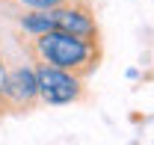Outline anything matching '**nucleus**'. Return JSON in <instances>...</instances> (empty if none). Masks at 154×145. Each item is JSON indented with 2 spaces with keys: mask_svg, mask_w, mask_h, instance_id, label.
Returning a JSON list of instances; mask_svg holds the SVG:
<instances>
[{
  "mask_svg": "<svg viewBox=\"0 0 154 145\" xmlns=\"http://www.w3.org/2000/svg\"><path fill=\"white\" fill-rule=\"evenodd\" d=\"M18 45L33 65L45 62V65H54L62 71H71L83 80L89 74H95L104 59L101 39H80L71 33H62V30H48V33H36V36L21 33Z\"/></svg>",
  "mask_w": 154,
  "mask_h": 145,
  "instance_id": "nucleus-1",
  "label": "nucleus"
},
{
  "mask_svg": "<svg viewBox=\"0 0 154 145\" xmlns=\"http://www.w3.org/2000/svg\"><path fill=\"white\" fill-rule=\"evenodd\" d=\"M36 68V83H38V101L48 107H62V104H80L89 98V86L83 77L71 71H62L54 65L38 62Z\"/></svg>",
  "mask_w": 154,
  "mask_h": 145,
  "instance_id": "nucleus-2",
  "label": "nucleus"
},
{
  "mask_svg": "<svg viewBox=\"0 0 154 145\" xmlns=\"http://www.w3.org/2000/svg\"><path fill=\"white\" fill-rule=\"evenodd\" d=\"M45 18L51 24V30H62L80 39H101L92 0H65L54 9H45Z\"/></svg>",
  "mask_w": 154,
  "mask_h": 145,
  "instance_id": "nucleus-3",
  "label": "nucleus"
},
{
  "mask_svg": "<svg viewBox=\"0 0 154 145\" xmlns=\"http://www.w3.org/2000/svg\"><path fill=\"white\" fill-rule=\"evenodd\" d=\"M3 107H6V116L33 113L36 107H42V101H38V83H36V68H33V65L6 68Z\"/></svg>",
  "mask_w": 154,
  "mask_h": 145,
  "instance_id": "nucleus-4",
  "label": "nucleus"
},
{
  "mask_svg": "<svg viewBox=\"0 0 154 145\" xmlns=\"http://www.w3.org/2000/svg\"><path fill=\"white\" fill-rule=\"evenodd\" d=\"M59 3H65V0H0V6H6L9 12H38V9H54Z\"/></svg>",
  "mask_w": 154,
  "mask_h": 145,
  "instance_id": "nucleus-5",
  "label": "nucleus"
},
{
  "mask_svg": "<svg viewBox=\"0 0 154 145\" xmlns=\"http://www.w3.org/2000/svg\"><path fill=\"white\" fill-rule=\"evenodd\" d=\"M3 83H6V62H3V54H0V116H6V107H3Z\"/></svg>",
  "mask_w": 154,
  "mask_h": 145,
  "instance_id": "nucleus-6",
  "label": "nucleus"
}]
</instances>
